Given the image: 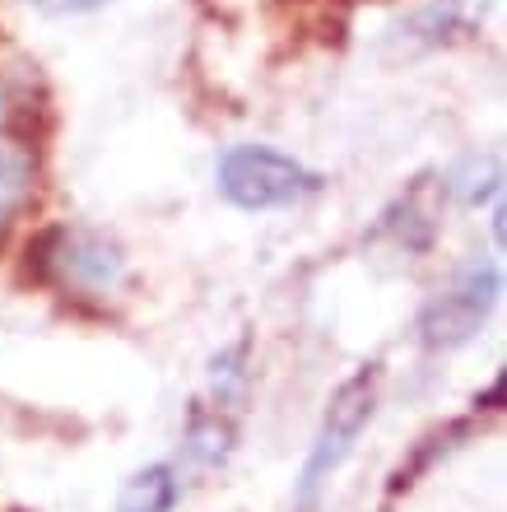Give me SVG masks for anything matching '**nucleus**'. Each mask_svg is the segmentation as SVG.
I'll return each mask as SVG.
<instances>
[{
	"label": "nucleus",
	"instance_id": "f257e3e1",
	"mask_svg": "<svg viewBox=\"0 0 507 512\" xmlns=\"http://www.w3.org/2000/svg\"><path fill=\"white\" fill-rule=\"evenodd\" d=\"M377 382H382L377 364H363L359 373L340 382V391L331 396L326 419H321V429H317V443H312V452H307V461H303V475H298V494H294L298 512L312 508L321 489L331 485V475L349 461L359 433L368 429V419H373V410H377Z\"/></svg>",
	"mask_w": 507,
	"mask_h": 512
},
{
	"label": "nucleus",
	"instance_id": "f03ea898",
	"mask_svg": "<svg viewBox=\"0 0 507 512\" xmlns=\"http://www.w3.org/2000/svg\"><path fill=\"white\" fill-rule=\"evenodd\" d=\"M219 191L238 210H280L321 191V177L270 145H233L219 159Z\"/></svg>",
	"mask_w": 507,
	"mask_h": 512
},
{
	"label": "nucleus",
	"instance_id": "7ed1b4c3",
	"mask_svg": "<svg viewBox=\"0 0 507 512\" xmlns=\"http://www.w3.org/2000/svg\"><path fill=\"white\" fill-rule=\"evenodd\" d=\"M498 294H503V270L498 266L475 261V266L456 270L452 280L424 303V312H419V340L428 350L466 345L489 322V312L498 308Z\"/></svg>",
	"mask_w": 507,
	"mask_h": 512
},
{
	"label": "nucleus",
	"instance_id": "20e7f679",
	"mask_svg": "<svg viewBox=\"0 0 507 512\" xmlns=\"http://www.w3.org/2000/svg\"><path fill=\"white\" fill-rule=\"evenodd\" d=\"M438 224H442V182L433 173H424L382 210V219H377V229L368 238L373 243H391L405 256H419L433 247Z\"/></svg>",
	"mask_w": 507,
	"mask_h": 512
},
{
	"label": "nucleus",
	"instance_id": "39448f33",
	"mask_svg": "<svg viewBox=\"0 0 507 512\" xmlns=\"http://www.w3.org/2000/svg\"><path fill=\"white\" fill-rule=\"evenodd\" d=\"M126 275V256H121L117 238L94 229L61 233V252H56V280H70L84 294H107L117 289Z\"/></svg>",
	"mask_w": 507,
	"mask_h": 512
},
{
	"label": "nucleus",
	"instance_id": "423d86ee",
	"mask_svg": "<svg viewBox=\"0 0 507 512\" xmlns=\"http://www.w3.org/2000/svg\"><path fill=\"white\" fill-rule=\"evenodd\" d=\"M484 5L489 0H433V5H424V10L414 14L401 33L410 42H419V47L456 42V38H466V33H475V24L484 19Z\"/></svg>",
	"mask_w": 507,
	"mask_h": 512
},
{
	"label": "nucleus",
	"instance_id": "0eeeda50",
	"mask_svg": "<svg viewBox=\"0 0 507 512\" xmlns=\"http://www.w3.org/2000/svg\"><path fill=\"white\" fill-rule=\"evenodd\" d=\"M33 182H38V163L24 145H0V238L10 229L19 210L33 196Z\"/></svg>",
	"mask_w": 507,
	"mask_h": 512
},
{
	"label": "nucleus",
	"instance_id": "6e6552de",
	"mask_svg": "<svg viewBox=\"0 0 507 512\" xmlns=\"http://www.w3.org/2000/svg\"><path fill=\"white\" fill-rule=\"evenodd\" d=\"M177 503L173 466H145L135 471L117 494V512H168Z\"/></svg>",
	"mask_w": 507,
	"mask_h": 512
},
{
	"label": "nucleus",
	"instance_id": "1a4fd4ad",
	"mask_svg": "<svg viewBox=\"0 0 507 512\" xmlns=\"http://www.w3.org/2000/svg\"><path fill=\"white\" fill-rule=\"evenodd\" d=\"M187 452L201 466H224V457L233 452V419L210 405H196L187 419Z\"/></svg>",
	"mask_w": 507,
	"mask_h": 512
},
{
	"label": "nucleus",
	"instance_id": "9d476101",
	"mask_svg": "<svg viewBox=\"0 0 507 512\" xmlns=\"http://www.w3.org/2000/svg\"><path fill=\"white\" fill-rule=\"evenodd\" d=\"M242 391H247V340H233L210 364V396H214L210 410L233 419V410L242 405Z\"/></svg>",
	"mask_w": 507,
	"mask_h": 512
},
{
	"label": "nucleus",
	"instance_id": "9b49d317",
	"mask_svg": "<svg viewBox=\"0 0 507 512\" xmlns=\"http://www.w3.org/2000/svg\"><path fill=\"white\" fill-rule=\"evenodd\" d=\"M61 224L52 229H38L24 247V266H19V280L24 284H52L56 280V252H61Z\"/></svg>",
	"mask_w": 507,
	"mask_h": 512
},
{
	"label": "nucleus",
	"instance_id": "f8f14e48",
	"mask_svg": "<svg viewBox=\"0 0 507 512\" xmlns=\"http://www.w3.org/2000/svg\"><path fill=\"white\" fill-rule=\"evenodd\" d=\"M24 5H33L38 14H89L107 0H24Z\"/></svg>",
	"mask_w": 507,
	"mask_h": 512
}]
</instances>
